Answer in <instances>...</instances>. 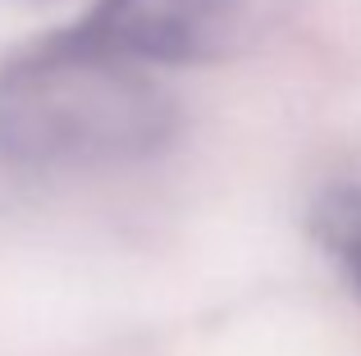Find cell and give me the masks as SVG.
<instances>
[{
  "instance_id": "6da1fadb",
  "label": "cell",
  "mask_w": 361,
  "mask_h": 356,
  "mask_svg": "<svg viewBox=\"0 0 361 356\" xmlns=\"http://www.w3.org/2000/svg\"><path fill=\"white\" fill-rule=\"evenodd\" d=\"M178 101L137 60L73 27L0 64V160L23 170H106L165 151Z\"/></svg>"
},
{
  "instance_id": "7a4b0ae2",
  "label": "cell",
  "mask_w": 361,
  "mask_h": 356,
  "mask_svg": "<svg viewBox=\"0 0 361 356\" xmlns=\"http://www.w3.org/2000/svg\"><path fill=\"white\" fill-rule=\"evenodd\" d=\"M256 0H92L69 27L147 69L215 64L256 37Z\"/></svg>"
},
{
  "instance_id": "3957f363",
  "label": "cell",
  "mask_w": 361,
  "mask_h": 356,
  "mask_svg": "<svg viewBox=\"0 0 361 356\" xmlns=\"http://www.w3.org/2000/svg\"><path fill=\"white\" fill-rule=\"evenodd\" d=\"M307 229L316 238V247L338 265V274L348 279V288L361 297V183L343 178L329 183L325 192L311 201Z\"/></svg>"
}]
</instances>
